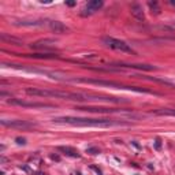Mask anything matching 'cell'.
<instances>
[{"label": "cell", "instance_id": "1", "mask_svg": "<svg viewBox=\"0 0 175 175\" xmlns=\"http://www.w3.org/2000/svg\"><path fill=\"white\" fill-rule=\"evenodd\" d=\"M57 125L88 126V127H111V126H129L126 122L111 120V119H94V118H78V116H59L52 119Z\"/></svg>", "mask_w": 175, "mask_h": 175}, {"label": "cell", "instance_id": "2", "mask_svg": "<svg viewBox=\"0 0 175 175\" xmlns=\"http://www.w3.org/2000/svg\"><path fill=\"white\" fill-rule=\"evenodd\" d=\"M71 82H82V83H93V85H99V86H110V88H115V89H127V90H134L138 93H153L157 94L155 92H150L148 89L144 88H136V86H125L122 83L114 81H104V79H86V78H71Z\"/></svg>", "mask_w": 175, "mask_h": 175}, {"label": "cell", "instance_id": "3", "mask_svg": "<svg viewBox=\"0 0 175 175\" xmlns=\"http://www.w3.org/2000/svg\"><path fill=\"white\" fill-rule=\"evenodd\" d=\"M103 43L106 44L107 47H110V48H112V49L120 51V52H127V53H133V52H134V51L131 49V47H129V44H126L125 41L118 40V38L103 37Z\"/></svg>", "mask_w": 175, "mask_h": 175}, {"label": "cell", "instance_id": "4", "mask_svg": "<svg viewBox=\"0 0 175 175\" xmlns=\"http://www.w3.org/2000/svg\"><path fill=\"white\" fill-rule=\"evenodd\" d=\"M10 104L13 106H21V107H30V108H55L52 104H47V103H27V101L19 100V99H11L8 100Z\"/></svg>", "mask_w": 175, "mask_h": 175}, {"label": "cell", "instance_id": "5", "mask_svg": "<svg viewBox=\"0 0 175 175\" xmlns=\"http://www.w3.org/2000/svg\"><path fill=\"white\" fill-rule=\"evenodd\" d=\"M1 125L14 129H33L36 126L34 123H30L27 120H1Z\"/></svg>", "mask_w": 175, "mask_h": 175}, {"label": "cell", "instance_id": "6", "mask_svg": "<svg viewBox=\"0 0 175 175\" xmlns=\"http://www.w3.org/2000/svg\"><path fill=\"white\" fill-rule=\"evenodd\" d=\"M101 7H103V1H101V0H92V1H89L86 6H85L83 11H82V15L94 14L96 11H99Z\"/></svg>", "mask_w": 175, "mask_h": 175}, {"label": "cell", "instance_id": "7", "mask_svg": "<svg viewBox=\"0 0 175 175\" xmlns=\"http://www.w3.org/2000/svg\"><path fill=\"white\" fill-rule=\"evenodd\" d=\"M55 40H51V38H45V40H40V41H36L30 45L31 48L34 49H52L55 47Z\"/></svg>", "mask_w": 175, "mask_h": 175}, {"label": "cell", "instance_id": "8", "mask_svg": "<svg viewBox=\"0 0 175 175\" xmlns=\"http://www.w3.org/2000/svg\"><path fill=\"white\" fill-rule=\"evenodd\" d=\"M115 66H118V67H125V69L146 70V71H150V70H156V67H155V66H150V64H127V63H116Z\"/></svg>", "mask_w": 175, "mask_h": 175}, {"label": "cell", "instance_id": "9", "mask_svg": "<svg viewBox=\"0 0 175 175\" xmlns=\"http://www.w3.org/2000/svg\"><path fill=\"white\" fill-rule=\"evenodd\" d=\"M130 11H131V15L136 19H138V21H145V15H144V11H142V7L140 6V4H137V3L131 4Z\"/></svg>", "mask_w": 175, "mask_h": 175}, {"label": "cell", "instance_id": "10", "mask_svg": "<svg viewBox=\"0 0 175 175\" xmlns=\"http://www.w3.org/2000/svg\"><path fill=\"white\" fill-rule=\"evenodd\" d=\"M48 26L51 27V30H53L55 33H64V31L69 30V29L63 25L62 22H59V21H49V22H48Z\"/></svg>", "mask_w": 175, "mask_h": 175}, {"label": "cell", "instance_id": "11", "mask_svg": "<svg viewBox=\"0 0 175 175\" xmlns=\"http://www.w3.org/2000/svg\"><path fill=\"white\" fill-rule=\"evenodd\" d=\"M57 149L60 150V152H63L64 155L70 156V157H81L79 152H78L77 149H74V148H70V146H59Z\"/></svg>", "mask_w": 175, "mask_h": 175}, {"label": "cell", "instance_id": "12", "mask_svg": "<svg viewBox=\"0 0 175 175\" xmlns=\"http://www.w3.org/2000/svg\"><path fill=\"white\" fill-rule=\"evenodd\" d=\"M0 38L3 40V41H7V43H13L15 45H21L22 44V40H19L17 37H13V36H7L6 33H1L0 34Z\"/></svg>", "mask_w": 175, "mask_h": 175}, {"label": "cell", "instance_id": "13", "mask_svg": "<svg viewBox=\"0 0 175 175\" xmlns=\"http://www.w3.org/2000/svg\"><path fill=\"white\" fill-rule=\"evenodd\" d=\"M17 25H19V26H43V25H45V21H21Z\"/></svg>", "mask_w": 175, "mask_h": 175}, {"label": "cell", "instance_id": "14", "mask_svg": "<svg viewBox=\"0 0 175 175\" xmlns=\"http://www.w3.org/2000/svg\"><path fill=\"white\" fill-rule=\"evenodd\" d=\"M155 115H164V116H175V110H170V108H162V110H156L153 111Z\"/></svg>", "mask_w": 175, "mask_h": 175}, {"label": "cell", "instance_id": "15", "mask_svg": "<svg viewBox=\"0 0 175 175\" xmlns=\"http://www.w3.org/2000/svg\"><path fill=\"white\" fill-rule=\"evenodd\" d=\"M25 56H31L36 59H53V57H57V55H55V53H33V55H25Z\"/></svg>", "mask_w": 175, "mask_h": 175}, {"label": "cell", "instance_id": "16", "mask_svg": "<svg viewBox=\"0 0 175 175\" xmlns=\"http://www.w3.org/2000/svg\"><path fill=\"white\" fill-rule=\"evenodd\" d=\"M148 6H149V8L152 10V13H155V14L160 13V7H159V4H157V1H149Z\"/></svg>", "mask_w": 175, "mask_h": 175}, {"label": "cell", "instance_id": "17", "mask_svg": "<svg viewBox=\"0 0 175 175\" xmlns=\"http://www.w3.org/2000/svg\"><path fill=\"white\" fill-rule=\"evenodd\" d=\"M86 152L90 153V155H97V153H100V149L99 148H88Z\"/></svg>", "mask_w": 175, "mask_h": 175}, {"label": "cell", "instance_id": "18", "mask_svg": "<svg viewBox=\"0 0 175 175\" xmlns=\"http://www.w3.org/2000/svg\"><path fill=\"white\" fill-rule=\"evenodd\" d=\"M155 149L156 150L162 149V140H160V138H156V140H155Z\"/></svg>", "mask_w": 175, "mask_h": 175}, {"label": "cell", "instance_id": "19", "mask_svg": "<svg viewBox=\"0 0 175 175\" xmlns=\"http://www.w3.org/2000/svg\"><path fill=\"white\" fill-rule=\"evenodd\" d=\"M15 141H17V144H19V145H25L26 144V140L25 138H21V137H18Z\"/></svg>", "mask_w": 175, "mask_h": 175}, {"label": "cell", "instance_id": "20", "mask_svg": "<svg viewBox=\"0 0 175 175\" xmlns=\"http://www.w3.org/2000/svg\"><path fill=\"white\" fill-rule=\"evenodd\" d=\"M92 168H93L94 171L97 172V175H103V174H101V170H99V168H97V167H92Z\"/></svg>", "mask_w": 175, "mask_h": 175}, {"label": "cell", "instance_id": "21", "mask_svg": "<svg viewBox=\"0 0 175 175\" xmlns=\"http://www.w3.org/2000/svg\"><path fill=\"white\" fill-rule=\"evenodd\" d=\"M66 4H67V6H70V7H73V6H75V1H67Z\"/></svg>", "mask_w": 175, "mask_h": 175}]
</instances>
